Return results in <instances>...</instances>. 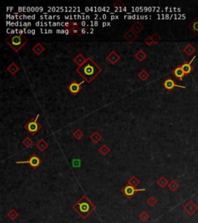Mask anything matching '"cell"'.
I'll return each mask as SVG.
<instances>
[{
    "label": "cell",
    "mask_w": 198,
    "mask_h": 223,
    "mask_svg": "<svg viewBox=\"0 0 198 223\" xmlns=\"http://www.w3.org/2000/svg\"><path fill=\"white\" fill-rule=\"evenodd\" d=\"M71 208L75 211L82 219H86L97 209V206L94 202L90 200L89 197L83 194Z\"/></svg>",
    "instance_id": "cell-1"
},
{
    "label": "cell",
    "mask_w": 198,
    "mask_h": 223,
    "mask_svg": "<svg viewBox=\"0 0 198 223\" xmlns=\"http://www.w3.org/2000/svg\"><path fill=\"white\" fill-rule=\"evenodd\" d=\"M87 82L90 83L101 72V68L98 66L91 58H88L85 64L77 70Z\"/></svg>",
    "instance_id": "cell-2"
},
{
    "label": "cell",
    "mask_w": 198,
    "mask_h": 223,
    "mask_svg": "<svg viewBox=\"0 0 198 223\" xmlns=\"http://www.w3.org/2000/svg\"><path fill=\"white\" fill-rule=\"evenodd\" d=\"M6 41L16 52H18L26 44L27 39L23 34H17L9 36L6 39Z\"/></svg>",
    "instance_id": "cell-3"
},
{
    "label": "cell",
    "mask_w": 198,
    "mask_h": 223,
    "mask_svg": "<svg viewBox=\"0 0 198 223\" xmlns=\"http://www.w3.org/2000/svg\"><path fill=\"white\" fill-rule=\"evenodd\" d=\"M39 114H37V115H36L34 119L30 120L24 126L25 129L32 136H34L35 134L37 133L39 129H41V126L38 123V118H39Z\"/></svg>",
    "instance_id": "cell-4"
},
{
    "label": "cell",
    "mask_w": 198,
    "mask_h": 223,
    "mask_svg": "<svg viewBox=\"0 0 198 223\" xmlns=\"http://www.w3.org/2000/svg\"><path fill=\"white\" fill-rule=\"evenodd\" d=\"M66 31L70 35H78L81 36L83 34V29L81 28L80 23H74L73 21H69L66 23Z\"/></svg>",
    "instance_id": "cell-5"
},
{
    "label": "cell",
    "mask_w": 198,
    "mask_h": 223,
    "mask_svg": "<svg viewBox=\"0 0 198 223\" xmlns=\"http://www.w3.org/2000/svg\"><path fill=\"white\" fill-rule=\"evenodd\" d=\"M16 164H29L31 167V168L36 169L39 167L41 164H42V160L36 154H33L30 157L26 160H20V161H16Z\"/></svg>",
    "instance_id": "cell-6"
},
{
    "label": "cell",
    "mask_w": 198,
    "mask_h": 223,
    "mask_svg": "<svg viewBox=\"0 0 198 223\" xmlns=\"http://www.w3.org/2000/svg\"><path fill=\"white\" fill-rule=\"evenodd\" d=\"M146 191L145 188L137 189V188L130 185V184H126V185H125L124 188L122 189V193L126 197H128V198L129 199H132L136 193L139 192V191Z\"/></svg>",
    "instance_id": "cell-7"
},
{
    "label": "cell",
    "mask_w": 198,
    "mask_h": 223,
    "mask_svg": "<svg viewBox=\"0 0 198 223\" xmlns=\"http://www.w3.org/2000/svg\"><path fill=\"white\" fill-rule=\"evenodd\" d=\"M183 211H186L187 215L190 216H192L194 213L198 211V206L196 203H194L193 200H189L183 207Z\"/></svg>",
    "instance_id": "cell-8"
},
{
    "label": "cell",
    "mask_w": 198,
    "mask_h": 223,
    "mask_svg": "<svg viewBox=\"0 0 198 223\" xmlns=\"http://www.w3.org/2000/svg\"><path fill=\"white\" fill-rule=\"evenodd\" d=\"M163 85L164 88H165L166 89L169 91H172L174 88H186V87L181 86V85H177V84H176L173 79H172L171 77H168L166 80L164 81V82L163 83Z\"/></svg>",
    "instance_id": "cell-9"
},
{
    "label": "cell",
    "mask_w": 198,
    "mask_h": 223,
    "mask_svg": "<svg viewBox=\"0 0 198 223\" xmlns=\"http://www.w3.org/2000/svg\"><path fill=\"white\" fill-rule=\"evenodd\" d=\"M85 82V81H82L81 83H78L77 81H74L71 82V84L69 85V86H68V90H69L70 91H71V93H72L73 95H77V93L80 91L81 88V85L82 84Z\"/></svg>",
    "instance_id": "cell-10"
},
{
    "label": "cell",
    "mask_w": 198,
    "mask_h": 223,
    "mask_svg": "<svg viewBox=\"0 0 198 223\" xmlns=\"http://www.w3.org/2000/svg\"><path fill=\"white\" fill-rule=\"evenodd\" d=\"M120 56L115 51V50H112L107 57H106V59L107 61H108L110 62V64H112V65H115L118 63V61L120 60Z\"/></svg>",
    "instance_id": "cell-11"
},
{
    "label": "cell",
    "mask_w": 198,
    "mask_h": 223,
    "mask_svg": "<svg viewBox=\"0 0 198 223\" xmlns=\"http://www.w3.org/2000/svg\"><path fill=\"white\" fill-rule=\"evenodd\" d=\"M195 58H196V56H194V58L191 59V61H189V62L183 63V64L181 65V67H182V69H183V72H184L185 75H188V74H190L191 73V72H192V69H193L192 63H193V61H194V59H195Z\"/></svg>",
    "instance_id": "cell-12"
},
{
    "label": "cell",
    "mask_w": 198,
    "mask_h": 223,
    "mask_svg": "<svg viewBox=\"0 0 198 223\" xmlns=\"http://www.w3.org/2000/svg\"><path fill=\"white\" fill-rule=\"evenodd\" d=\"M123 36H124L125 39L127 41H129V42H133V41L137 39V34H136L132 29L126 31Z\"/></svg>",
    "instance_id": "cell-13"
},
{
    "label": "cell",
    "mask_w": 198,
    "mask_h": 223,
    "mask_svg": "<svg viewBox=\"0 0 198 223\" xmlns=\"http://www.w3.org/2000/svg\"><path fill=\"white\" fill-rule=\"evenodd\" d=\"M86 61H87V59L85 58V57H84V55L82 54V53H79V54H77L74 59V62L75 63V64H77L79 67H82V66L85 64V62H86Z\"/></svg>",
    "instance_id": "cell-14"
},
{
    "label": "cell",
    "mask_w": 198,
    "mask_h": 223,
    "mask_svg": "<svg viewBox=\"0 0 198 223\" xmlns=\"http://www.w3.org/2000/svg\"><path fill=\"white\" fill-rule=\"evenodd\" d=\"M49 144L44 139H41L37 143H36V147L38 149L40 152H44L47 148H48Z\"/></svg>",
    "instance_id": "cell-15"
},
{
    "label": "cell",
    "mask_w": 198,
    "mask_h": 223,
    "mask_svg": "<svg viewBox=\"0 0 198 223\" xmlns=\"http://www.w3.org/2000/svg\"><path fill=\"white\" fill-rule=\"evenodd\" d=\"M89 138L91 142H93L94 144H97V143H99V142L102 140V135H101L100 132H98V131H95V132H94L90 136Z\"/></svg>",
    "instance_id": "cell-16"
},
{
    "label": "cell",
    "mask_w": 198,
    "mask_h": 223,
    "mask_svg": "<svg viewBox=\"0 0 198 223\" xmlns=\"http://www.w3.org/2000/svg\"><path fill=\"white\" fill-rule=\"evenodd\" d=\"M173 74H174V76H175L177 78L180 79V81H183V76L185 75L184 72H183V69H182L181 67V65L176 67V68L173 70Z\"/></svg>",
    "instance_id": "cell-17"
},
{
    "label": "cell",
    "mask_w": 198,
    "mask_h": 223,
    "mask_svg": "<svg viewBox=\"0 0 198 223\" xmlns=\"http://www.w3.org/2000/svg\"><path fill=\"white\" fill-rule=\"evenodd\" d=\"M6 70H7V72H9V73L12 74V75H15V74L20 71V67L17 66V64H16L15 62H12L8 66Z\"/></svg>",
    "instance_id": "cell-18"
},
{
    "label": "cell",
    "mask_w": 198,
    "mask_h": 223,
    "mask_svg": "<svg viewBox=\"0 0 198 223\" xmlns=\"http://www.w3.org/2000/svg\"><path fill=\"white\" fill-rule=\"evenodd\" d=\"M156 184H157L159 187H160L161 188H165L166 186H168V184H169V182L165 176L162 175V176H161L160 178H159V179L156 181Z\"/></svg>",
    "instance_id": "cell-19"
},
{
    "label": "cell",
    "mask_w": 198,
    "mask_h": 223,
    "mask_svg": "<svg viewBox=\"0 0 198 223\" xmlns=\"http://www.w3.org/2000/svg\"><path fill=\"white\" fill-rule=\"evenodd\" d=\"M32 50L33 51V53H35L36 54L40 55L43 52H44L45 48H44V47L42 45V44H39V43H37V44H35V45L33 46Z\"/></svg>",
    "instance_id": "cell-20"
},
{
    "label": "cell",
    "mask_w": 198,
    "mask_h": 223,
    "mask_svg": "<svg viewBox=\"0 0 198 223\" xmlns=\"http://www.w3.org/2000/svg\"><path fill=\"white\" fill-rule=\"evenodd\" d=\"M6 216L10 219L11 221H15L19 217V213L15 208H12L6 213Z\"/></svg>",
    "instance_id": "cell-21"
},
{
    "label": "cell",
    "mask_w": 198,
    "mask_h": 223,
    "mask_svg": "<svg viewBox=\"0 0 198 223\" xmlns=\"http://www.w3.org/2000/svg\"><path fill=\"white\" fill-rule=\"evenodd\" d=\"M143 29H144L143 25H142V23H139V22H136V23H135L132 26V30L134 31L135 33H136V34H140Z\"/></svg>",
    "instance_id": "cell-22"
},
{
    "label": "cell",
    "mask_w": 198,
    "mask_h": 223,
    "mask_svg": "<svg viewBox=\"0 0 198 223\" xmlns=\"http://www.w3.org/2000/svg\"><path fill=\"white\" fill-rule=\"evenodd\" d=\"M145 202H146V204L149 205V206L151 207V208H153V207H155L156 205H157L158 200L156 197H154V196L151 195L146 199Z\"/></svg>",
    "instance_id": "cell-23"
},
{
    "label": "cell",
    "mask_w": 198,
    "mask_h": 223,
    "mask_svg": "<svg viewBox=\"0 0 198 223\" xmlns=\"http://www.w3.org/2000/svg\"><path fill=\"white\" fill-rule=\"evenodd\" d=\"M139 184H140V181H139V178L136 176H135V175H132V176L128 180L127 182V184H130V185L135 187V188H136Z\"/></svg>",
    "instance_id": "cell-24"
},
{
    "label": "cell",
    "mask_w": 198,
    "mask_h": 223,
    "mask_svg": "<svg viewBox=\"0 0 198 223\" xmlns=\"http://www.w3.org/2000/svg\"><path fill=\"white\" fill-rule=\"evenodd\" d=\"M135 57H136V58L139 61V62H142V61H143L146 58L147 55H146V53L143 51V50H139V51H138L137 53L135 54Z\"/></svg>",
    "instance_id": "cell-25"
},
{
    "label": "cell",
    "mask_w": 198,
    "mask_h": 223,
    "mask_svg": "<svg viewBox=\"0 0 198 223\" xmlns=\"http://www.w3.org/2000/svg\"><path fill=\"white\" fill-rule=\"evenodd\" d=\"M168 188H169V189L172 192H175V191L180 188V184H179V183L177 182L176 180H173V181H171L169 183Z\"/></svg>",
    "instance_id": "cell-26"
},
{
    "label": "cell",
    "mask_w": 198,
    "mask_h": 223,
    "mask_svg": "<svg viewBox=\"0 0 198 223\" xmlns=\"http://www.w3.org/2000/svg\"><path fill=\"white\" fill-rule=\"evenodd\" d=\"M150 214H149L148 212H146L145 211H142L139 216V219H140L141 222H147V221L150 219Z\"/></svg>",
    "instance_id": "cell-27"
},
{
    "label": "cell",
    "mask_w": 198,
    "mask_h": 223,
    "mask_svg": "<svg viewBox=\"0 0 198 223\" xmlns=\"http://www.w3.org/2000/svg\"><path fill=\"white\" fill-rule=\"evenodd\" d=\"M138 76H139V79H140L141 81H145L149 78V77H150V74H149L148 72H147L145 69H143V70H142L140 72H139Z\"/></svg>",
    "instance_id": "cell-28"
},
{
    "label": "cell",
    "mask_w": 198,
    "mask_h": 223,
    "mask_svg": "<svg viewBox=\"0 0 198 223\" xmlns=\"http://www.w3.org/2000/svg\"><path fill=\"white\" fill-rule=\"evenodd\" d=\"M22 143H23V145L25 146V147L30 148L33 146V140H31L30 137H26V138L22 141Z\"/></svg>",
    "instance_id": "cell-29"
},
{
    "label": "cell",
    "mask_w": 198,
    "mask_h": 223,
    "mask_svg": "<svg viewBox=\"0 0 198 223\" xmlns=\"http://www.w3.org/2000/svg\"><path fill=\"white\" fill-rule=\"evenodd\" d=\"M72 135H73V137L76 139V140H79L84 137V135H85V134H84V132H82L81 129H77L75 131H74V132H73Z\"/></svg>",
    "instance_id": "cell-30"
},
{
    "label": "cell",
    "mask_w": 198,
    "mask_h": 223,
    "mask_svg": "<svg viewBox=\"0 0 198 223\" xmlns=\"http://www.w3.org/2000/svg\"><path fill=\"white\" fill-rule=\"evenodd\" d=\"M109 152H110V148L105 144H103L102 146L99 148V153H101V155H103V156L108 155V153Z\"/></svg>",
    "instance_id": "cell-31"
},
{
    "label": "cell",
    "mask_w": 198,
    "mask_h": 223,
    "mask_svg": "<svg viewBox=\"0 0 198 223\" xmlns=\"http://www.w3.org/2000/svg\"><path fill=\"white\" fill-rule=\"evenodd\" d=\"M190 28L198 35V17H197V18L193 21V23H191V25L190 26Z\"/></svg>",
    "instance_id": "cell-32"
},
{
    "label": "cell",
    "mask_w": 198,
    "mask_h": 223,
    "mask_svg": "<svg viewBox=\"0 0 198 223\" xmlns=\"http://www.w3.org/2000/svg\"><path fill=\"white\" fill-rule=\"evenodd\" d=\"M194 50H195V49H194V47H192V46H191V44H188V45H186V47L183 48V51H184L185 53L188 55H191V53L194 51Z\"/></svg>",
    "instance_id": "cell-33"
},
{
    "label": "cell",
    "mask_w": 198,
    "mask_h": 223,
    "mask_svg": "<svg viewBox=\"0 0 198 223\" xmlns=\"http://www.w3.org/2000/svg\"><path fill=\"white\" fill-rule=\"evenodd\" d=\"M144 42H145V44H146L147 46H151L154 44L153 40V38H152V36H148V37L145 39Z\"/></svg>",
    "instance_id": "cell-34"
},
{
    "label": "cell",
    "mask_w": 198,
    "mask_h": 223,
    "mask_svg": "<svg viewBox=\"0 0 198 223\" xmlns=\"http://www.w3.org/2000/svg\"><path fill=\"white\" fill-rule=\"evenodd\" d=\"M152 38H153V40L154 44H157V43L161 39L160 36H159L158 34H153V35H152Z\"/></svg>",
    "instance_id": "cell-35"
},
{
    "label": "cell",
    "mask_w": 198,
    "mask_h": 223,
    "mask_svg": "<svg viewBox=\"0 0 198 223\" xmlns=\"http://www.w3.org/2000/svg\"><path fill=\"white\" fill-rule=\"evenodd\" d=\"M113 6L115 8H122L125 6V4L122 2V1H121V0H118V1H116L115 3H114Z\"/></svg>",
    "instance_id": "cell-36"
}]
</instances>
